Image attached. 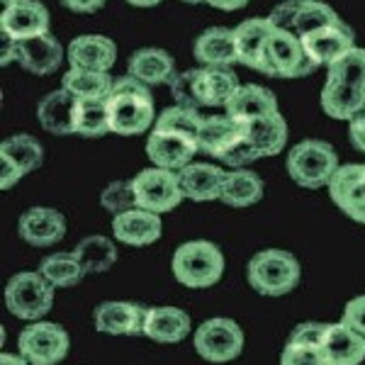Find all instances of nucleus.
<instances>
[{"label":"nucleus","instance_id":"393cba45","mask_svg":"<svg viewBox=\"0 0 365 365\" xmlns=\"http://www.w3.org/2000/svg\"><path fill=\"white\" fill-rule=\"evenodd\" d=\"M190 317L178 307H149L144 319V336L156 344H180L190 334Z\"/></svg>","mask_w":365,"mask_h":365},{"label":"nucleus","instance_id":"e433bc0d","mask_svg":"<svg viewBox=\"0 0 365 365\" xmlns=\"http://www.w3.org/2000/svg\"><path fill=\"white\" fill-rule=\"evenodd\" d=\"M327 81L365 91V49L353 46L349 54H344L339 61H334L331 66H329Z\"/></svg>","mask_w":365,"mask_h":365},{"label":"nucleus","instance_id":"49530a36","mask_svg":"<svg viewBox=\"0 0 365 365\" xmlns=\"http://www.w3.org/2000/svg\"><path fill=\"white\" fill-rule=\"evenodd\" d=\"M22 175L25 173H22L8 156H0V187H3V190H10L13 185H17V180H20Z\"/></svg>","mask_w":365,"mask_h":365},{"label":"nucleus","instance_id":"a211bd4d","mask_svg":"<svg viewBox=\"0 0 365 365\" xmlns=\"http://www.w3.org/2000/svg\"><path fill=\"white\" fill-rule=\"evenodd\" d=\"M319 346L329 365H361L365 361V339L344 322L324 324Z\"/></svg>","mask_w":365,"mask_h":365},{"label":"nucleus","instance_id":"423d86ee","mask_svg":"<svg viewBox=\"0 0 365 365\" xmlns=\"http://www.w3.org/2000/svg\"><path fill=\"white\" fill-rule=\"evenodd\" d=\"M314 61L307 56L302 39L285 29H270L263 49V73L273 78H302L314 73Z\"/></svg>","mask_w":365,"mask_h":365},{"label":"nucleus","instance_id":"a19ab883","mask_svg":"<svg viewBox=\"0 0 365 365\" xmlns=\"http://www.w3.org/2000/svg\"><path fill=\"white\" fill-rule=\"evenodd\" d=\"M100 205L108 210L110 215H125V212L139 210L137 192H134V180H115L100 192Z\"/></svg>","mask_w":365,"mask_h":365},{"label":"nucleus","instance_id":"c85d7f7f","mask_svg":"<svg viewBox=\"0 0 365 365\" xmlns=\"http://www.w3.org/2000/svg\"><path fill=\"white\" fill-rule=\"evenodd\" d=\"M263 192H266V185H263L261 175L246 168H237L227 170L220 200L229 207H251V205L261 202Z\"/></svg>","mask_w":365,"mask_h":365},{"label":"nucleus","instance_id":"79ce46f5","mask_svg":"<svg viewBox=\"0 0 365 365\" xmlns=\"http://www.w3.org/2000/svg\"><path fill=\"white\" fill-rule=\"evenodd\" d=\"M280 365H329L319 344H302V341L287 339L280 353Z\"/></svg>","mask_w":365,"mask_h":365},{"label":"nucleus","instance_id":"72a5a7b5","mask_svg":"<svg viewBox=\"0 0 365 365\" xmlns=\"http://www.w3.org/2000/svg\"><path fill=\"white\" fill-rule=\"evenodd\" d=\"M76 258L81 261L86 273H105L117 263V246L113 239L100 237V234H93V237H86L76 244Z\"/></svg>","mask_w":365,"mask_h":365},{"label":"nucleus","instance_id":"6ab92c4d","mask_svg":"<svg viewBox=\"0 0 365 365\" xmlns=\"http://www.w3.org/2000/svg\"><path fill=\"white\" fill-rule=\"evenodd\" d=\"M63 46L51 32L17 42V63L34 76H51L63 63Z\"/></svg>","mask_w":365,"mask_h":365},{"label":"nucleus","instance_id":"b1692460","mask_svg":"<svg viewBox=\"0 0 365 365\" xmlns=\"http://www.w3.org/2000/svg\"><path fill=\"white\" fill-rule=\"evenodd\" d=\"M225 113L237 117L241 122L261 120V117L278 113V98H275L273 91H268V88L246 83V86H239L237 93L229 98Z\"/></svg>","mask_w":365,"mask_h":365},{"label":"nucleus","instance_id":"864d4df0","mask_svg":"<svg viewBox=\"0 0 365 365\" xmlns=\"http://www.w3.org/2000/svg\"><path fill=\"white\" fill-rule=\"evenodd\" d=\"M129 5H134V8H154V5H158L161 0H127Z\"/></svg>","mask_w":365,"mask_h":365},{"label":"nucleus","instance_id":"f8f14e48","mask_svg":"<svg viewBox=\"0 0 365 365\" xmlns=\"http://www.w3.org/2000/svg\"><path fill=\"white\" fill-rule=\"evenodd\" d=\"M329 195L346 217L365 225V163L341 166L329 182Z\"/></svg>","mask_w":365,"mask_h":365},{"label":"nucleus","instance_id":"2f4dec72","mask_svg":"<svg viewBox=\"0 0 365 365\" xmlns=\"http://www.w3.org/2000/svg\"><path fill=\"white\" fill-rule=\"evenodd\" d=\"M322 110L331 120H353L365 110V91L327 81L322 88Z\"/></svg>","mask_w":365,"mask_h":365},{"label":"nucleus","instance_id":"f704fd0d","mask_svg":"<svg viewBox=\"0 0 365 365\" xmlns=\"http://www.w3.org/2000/svg\"><path fill=\"white\" fill-rule=\"evenodd\" d=\"M39 273L54 287H73L86 278V270L81 266V261L76 258V253H49L39 263Z\"/></svg>","mask_w":365,"mask_h":365},{"label":"nucleus","instance_id":"37998d69","mask_svg":"<svg viewBox=\"0 0 365 365\" xmlns=\"http://www.w3.org/2000/svg\"><path fill=\"white\" fill-rule=\"evenodd\" d=\"M258 151L253 149V144H251V139H249V134L244 132V137H239L237 141H234L232 146L222 154L220 161L222 163H227V166H232V168H246L249 163L253 161H258Z\"/></svg>","mask_w":365,"mask_h":365},{"label":"nucleus","instance_id":"2eb2a0df","mask_svg":"<svg viewBox=\"0 0 365 365\" xmlns=\"http://www.w3.org/2000/svg\"><path fill=\"white\" fill-rule=\"evenodd\" d=\"M17 234L34 249H49L66 237V217L54 207H29L17 220Z\"/></svg>","mask_w":365,"mask_h":365},{"label":"nucleus","instance_id":"c03bdc74","mask_svg":"<svg viewBox=\"0 0 365 365\" xmlns=\"http://www.w3.org/2000/svg\"><path fill=\"white\" fill-rule=\"evenodd\" d=\"M341 322H344L346 327H351L353 331L361 334V336L365 339V295L353 297L351 302L346 304Z\"/></svg>","mask_w":365,"mask_h":365},{"label":"nucleus","instance_id":"3c124183","mask_svg":"<svg viewBox=\"0 0 365 365\" xmlns=\"http://www.w3.org/2000/svg\"><path fill=\"white\" fill-rule=\"evenodd\" d=\"M246 3H249V0H207V5H212V8H217V10H227V13L244 8Z\"/></svg>","mask_w":365,"mask_h":365},{"label":"nucleus","instance_id":"cd10ccee","mask_svg":"<svg viewBox=\"0 0 365 365\" xmlns=\"http://www.w3.org/2000/svg\"><path fill=\"white\" fill-rule=\"evenodd\" d=\"M270 29H273V25L268 22V17H251V20L241 22L239 27H234L239 63L263 73V49H266Z\"/></svg>","mask_w":365,"mask_h":365},{"label":"nucleus","instance_id":"6e6d98bb","mask_svg":"<svg viewBox=\"0 0 365 365\" xmlns=\"http://www.w3.org/2000/svg\"><path fill=\"white\" fill-rule=\"evenodd\" d=\"M295 3H309V0H295Z\"/></svg>","mask_w":365,"mask_h":365},{"label":"nucleus","instance_id":"9b49d317","mask_svg":"<svg viewBox=\"0 0 365 365\" xmlns=\"http://www.w3.org/2000/svg\"><path fill=\"white\" fill-rule=\"evenodd\" d=\"M200 151L197 141L190 137H182L170 129L154 127L146 139V156L151 158L156 168L166 170H182L187 163H192V156Z\"/></svg>","mask_w":365,"mask_h":365},{"label":"nucleus","instance_id":"7c9ffc66","mask_svg":"<svg viewBox=\"0 0 365 365\" xmlns=\"http://www.w3.org/2000/svg\"><path fill=\"white\" fill-rule=\"evenodd\" d=\"M246 134H249L253 149L258 156H278L287 144V122L280 113L261 117V120L246 122Z\"/></svg>","mask_w":365,"mask_h":365},{"label":"nucleus","instance_id":"39448f33","mask_svg":"<svg viewBox=\"0 0 365 365\" xmlns=\"http://www.w3.org/2000/svg\"><path fill=\"white\" fill-rule=\"evenodd\" d=\"M5 307L17 319L39 322L54 307V285L39 270L15 273L5 285Z\"/></svg>","mask_w":365,"mask_h":365},{"label":"nucleus","instance_id":"4468645a","mask_svg":"<svg viewBox=\"0 0 365 365\" xmlns=\"http://www.w3.org/2000/svg\"><path fill=\"white\" fill-rule=\"evenodd\" d=\"M81 105L83 100L73 93H68L66 88L49 93L39 100L37 105V120L42 129L56 134V137H66V134H78V117H81Z\"/></svg>","mask_w":365,"mask_h":365},{"label":"nucleus","instance_id":"4c0bfd02","mask_svg":"<svg viewBox=\"0 0 365 365\" xmlns=\"http://www.w3.org/2000/svg\"><path fill=\"white\" fill-rule=\"evenodd\" d=\"M202 122H205V117L200 115V110L173 105V108H166L161 115H158L154 127L170 129V132H178V134H182V137H190V139L197 141L200 129H202Z\"/></svg>","mask_w":365,"mask_h":365},{"label":"nucleus","instance_id":"8fccbe9b","mask_svg":"<svg viewBox=\"0 0 365 365\" xmlns=\"http://www.w3.org/2000/svg\"><path fill=\"white\" fill-rule=\"evenodd\" d=\"M0 39H3V58L0 61H3V66H8L10 61H17V42L8 34H3Z\"/></svg>","mask_w":365,"mask_h":365},{"label":"nucleus","instance_id":"5fc2aeb1","mask_svg":"<svg viewBox=\"0 0 365 365\" xmlns=\"http://www.w3.org/2000/svg\"><path fill=\"white\" fill-rule=\"evenodd\" d=\"M182 3H190V5H195V3H207V0H182Z\"/></svg>","mask_w":365,"mask_h":365},{"label":"nucleus","instance_id":"c9c22d12","mask_svg":"<svg viewBox=\"0 0 365 365\" xmlns=\"http://www.w3.org/2000/svg\"><path fill=\"white\" fill-rule=\"evenodd\" d=\"M0 156H8L27 175L32 170L42 168L44 146L39 144V139L29 137V134H15V137H8L0 144Z\"/></svg>","mask_w":365,"mask_h":365},{"label":"nucleus","instance_id":"7ed1b4c3","mask_svg":"<svg viewBox=\"0 0 365 365\" xmlns=\"http://www.w3.org/2000/svg\"><path fill=\"white\" fill-rule=\"evenodd\" d=\"M246 278H249V285L258 295L282 297L299 285L302 268H299V261L290 251L263 249L249 261Z\"/></svg>","mask_w":365,"mask_h":365},{"label":"nucleus","instance_id":"4be33fe9","mask_svg":"<svg viewBox=\"0 0 365 365\" xmlns=\"http://www.w3.org/2000/svg\"><path fill=\"white\" fill-rule=\"evenodd\" d=\"M225 178H227L225 170L212 166V163H187L185 168L178 170L182 195L192 200V202L220 200Z\"/></svg>","mask_w":365,"mask_h":365},{"label":"nucleus","instance_id":"ddd939ff","mask_svg":"<svg viewBox=\"0 0 365 365\" xmlns=\"http://www.w3.org/2000/svg\"><path fill=\"white\" fill-rule=\"evenodd\" d=\"M0 29H3V34L13 37L15 42L34 39L39 34L49 32V10L39 0H13L3 8Z\"/></svg>","mask_w":365,"mask_h":365},{"label":"nucleus","instance_id":"5701e85b","mask_svg":"<svg viewBox=\"0 0 365 365\" xmlns=\"http://www.w3.org/2000/svg\"><path fill=\"white\" fill-rule=\"evenodd\" d=\"M192 54L202 66H232L239 63V51H237V37L234 29L227 27H210L195 39Z\"/></svg>","mask_w":365,"mask_h":365},{"label":"nucleus","instance_id":"f3484780","mask_svg":"<svg viewBox=\"0 0 365 365\" xmlns=\"http://www.w3.org/2000/svg\"><path fill=\"white\" fill-rule=\"evenodd\" d=\"M146 307L137 302H125V299H113V302L98 304L93 312V322L100 334L110 336H137L144 334Z\"/></svg>","mask_w":365,"mask_h":365},{"label":"nucleus","instance_id":"6e6552de","mask_svg":"<svg viewBox=\"0 0 365 365\" xmlns=\"http://www.w3.org/2000/svg\"><path fill=\"white\" fill-rule=\"evenodd\" d=\"M17 349H20V356L29 361V365H58L68 356L71 339L61 324L34 322L22 329Z\"/></svg>","mask_w":365,"mask_h":365},{"label":"nucleus","instance_id":"c756f323","mask_svg":"<svg viewBox=\"0 0 365 365\" xmlns=\"http://www.w3.org/2000/svg\"><path fill=\"white\" fill-rule=\"evenodd\" d=\"M239 78L229 66L200 68V100L202 108H227L229 98L237 93Z\"/></svg>","mask_w":365,"mask_h":365},{"label":"nucleus","instance_id":"dca6fc26","mask_svg":"<svg viewBox=\"0 0 365 365\" xmlns=\"http://www.w3.org/2000/svg\"><path fill=\"white\" fill-rule=\"evenodd\" d=\"M302 46L307 51V56L314 61V66H331L334 61H339L344 54L356 46V37H353V29L341 22V25H331V27H319L314 32L304 34L302 37Z\"/></svg>","mask_w":365,"mask_h":365},{"label":"nucleus","instance_id":"a878e982","mask_svg":"<svg viewBox=\"0 0 365 365\" xmlns=\"http://www.w3.org/2000/svg\"><path fill=\"white\" fill-rule=\"evenodd\" d=\"M127 73L149 88L161 86V83H168L170 76L175 73V61L166 49L146 46V49H137L129 56Z\"/></svg>","mask_w":365,"mask_h":365},{"label":"nucleus","instance_id":"20e7f679","mask_svg":"<svg viewBox=\"0 0 365 365\" xmlns=\"http://www.w3.org/2000/svg\"><path fill=\"white\" fill-rule=\"evenodd\" d=\"M285 166L290 178L297 185L309 187V190L329 185L334 175H336V170L341 168L334 146L322 139H304L295 144L287 151Z\"/></svg>","mask_w":365,"mask_h":365},{"label":"nucleus","instance_id":"603ef678","mask_svg":"<svg viewBox=\"0 0 365 365\" xmlns=\"http://www.w3.org/2000/svg\"><path fill=\"white\" fill-rule=\"evenodd\" d=\"M0 365H29V361L25 356H20V353H3V356H0Z\"/></svg>","mask_w":365,"mask_h":365},{"label":"nucleus","instance_id":"f03ea898","mask_svg":"<svg viewBox=\"0 0 365 365\" xmlns=\"http://www.w3.org/2000/svg\"><path fill=\"white\" fill-rule=\"evenodd\" d=\"M170 268L180 285L190 290H205L217 285L225 275V253L212 241H185L175 249Z\"/></svg>","mask_w":365,"mask_h":365},{"label":"nucleus","instance_id":"de8ad7c7","mask_svg":"<svg viewBox=\"0 0 365 365\" xmlns=\"http://www.w3.org/2000/svg\"><path fill=\"white\" fill-rule=\"evenodd\" d=\"M349 137H351V144L356 146L358 151H363V154H365V110H363V113H358L351 120Z\"/></svg>","mask_w":365,"mask_h":365},{"label":"nucleus","instance_id":"f257e3e1","mask_svg":"<svg viewBox=\"0 0 365 365\" xmlns=\"http://www.w3.org/2000/svg\"><path fill=\"white\" fill-rule=\"evenodd\" d=\"M110 129L120 137H137L149 132L154 122V96L149 86L132 76L115 78V86L108 96Z\"/></svg>","mask_w":365,"mask_h":365},{"label":"nucleus","instance_id":"9d476101","mask_svg":"<svg viewBox=\"0 0 365 365\" xmlns=\"http://www.w3.org/2000/svg\"><path fill=\"white\" fill-rule=\"evenodd\" d=\"M134 192H137L139 210L154 212V215H163L180 205L185 197L180 190L178 173L166 168H144L141 173L134 175Z\"/></svg>","mask_w":365,"mask_h":365},{"label":"nucleus","instance_id":"412c9836","mask_svg":"<svg viewBox=\"0 0 365 365\" xmlns=\"http://www.w3.org/2000/svg\"><path fill=\"white\" fill-rule=\"evenodd\" d=\"M161 215L146 210H132L113 217V234L127 246H149L161 239Z\"/></svg>","mask_w":365,"mask_h":365},{"label":"nucleus","instance_id":"473e14b6","mask_svg":"<svg viewBox=\"0 0 365 365\" xmlns=\"http://www.w3.org/2000/svg\"><path fill=\"white\" fill-rule=\"evenodd\" d=\"M61 86L81 100H108L110 91L115 86V78L108 71L68 68V73H63L61 78Z\"/></svg>","mask_w":365,"mask_h":365},{"label":"nucleus","instance_id":"58836bf2","mask_svg":"<svg viewBox=\"0 0 365 365\" xmlns=\"http://www.w3.org/2000/svg\"><path fill=\"white\" fill-rule=\"evenodd\" d=\"M110 129V113H108V100H83L78 117V134L86 139L105 137Z\"/></svg>","mask_w":365,"mask_h":365},{"label":"nucleus","instance_id":"aec40b11","mask_svg":"<svg viewBox=\"0 0 365 365\" xmlns=\"http://www.w3.org/2000/svg\"><path fill=\"white\" fill-rule=\"evenodd\" d=\"M117 61V46L113 39L100 34H83L68 44L71 68L86 71H110Z\"/></svg>","mask_w":365,"mask_h":365},{"label":"nucleus","instance_id":"09e8293b","mask_svg":"<svg viewBox=\"0 0 365 365\" xmlns=\"http://www.w3.org/2000/svg\"><path fill=\"white\" fill-rule=\"evenodd\" d=\"M105 3H108V0H61L63 8L73 10V13H86V15L98 13Z\"/></svg>","mask_w":365,"mask_h":365},{"label":"nucleus","instance_id":"0eeeda50","mask_svg":"<svg viewBox=\"0 0 365 365\" xmlns=\"http://www.w3.org/2000/svg\"><path fill=\"white\" fill-rule=\"evenodd\" d=\"M244 329L234 319H227V317H212V319L202 322L195 329V336H192V346H195L197 356L205 358L207 363L237 361L241 351H244Z\"/></svg>","mask_w":365,"mask_h":365},{"label":"nucleus","instance_id":"ea45409f","mask_svg":"<svg viewBox=\"0 0 365 365\" xmlns=\"http://www.w3.org/2000/svg\"><path fill=\"white\" fill-rule=\"evenodd\" d=\"M168 88L175 105H182V108L190 110H202V100H200V68L173 73L168 81Z\"/></svg>","mask_w":365,"mask_h":365},{"label":"nucleus","instance_id":"a18cd8bd","mask_svg":"<svg viewBox=\"0 0 365 365\" xmlns=\"http://www.w3.org/2000/svg\"><path fill=\"white\" fill-rule=\"evenodd\" d=\"M324 334V324L319 322H304L295 327V331L290 334V341H302V344H319Z\"/></svg>","mask_w":365,"mask_h":365},{"label":"nucleus","instance_id":"1a4fd4ad","mask_svg":"<svg viewBox=\"0 0 365 365\" xmlns=\"http://www.w3.org/2000/svg\"><path fill=\"white\" fill-rule=\"evenodd\" d=\"M268 22L275 29H285V32L295 34L302 39L304 34L314 32L319 27L341 25V15L327 3L319 0H309V3H295V0H285V3L275 5L268 15Z\"/></svg>","mask_w":365,"mask_h":365},{"label":"nucleus","instance_id":"bb28decb","mask_svg":"<svg viewBox=\"0 0 365 365\" xmlns=\"http://www.w3.org/2000/svg\"><path fill=\"white\" fill-rule=\"evenodd\" d=\"M246 132V122L237 120L232 115H210L205 117L202 129H200L197 146L205 154L222 158V154L234 144L239 137H244Z\"/></svg>","mask_w":365,"mask_h":365}]
</instances>
